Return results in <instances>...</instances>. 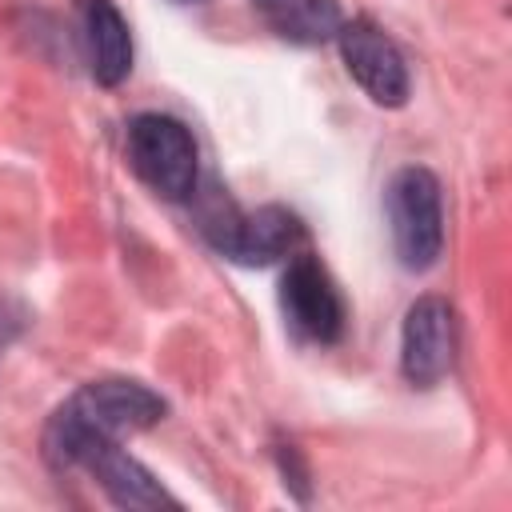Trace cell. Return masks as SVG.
Here are the masks:
<instances>
[{
    "label": "cell",
    "mask_w": 512,
    "mask_h": 512,
    "mask_svg": "<svg viewBox=\"0 0 512 512\" xmlns=\"http://www.w3.org/2000/svg\"><path fill=\"white\" fill-rule=\"evenodd\" d=\"M168 400L140 380H92L76 388L44 424V456L52 468H80L96 448L160 424Z\"/></svg>",
    "instance_id": "obj_1"
},
{
    "label": "cell",
    "mask_w": 512,
    "mask_h": 512,
    "mask_svg": "<svg viewBox=\"0 0 512 512\" xmlns=\"http://www.w3.org/2000/svg\"><path fill=\"white\" fill-rule=\"evenodd\" d=\"M200 232L208 236V244L220 256H228L236 264H248V268L288 260L304 244L300 216L280 208V204H264L256 212H244L232 200H212L200 212Z\"/></svg>",
    "instance_id": "obj_2"
},
{
    "label": "cell",
    "mask_w": 512,
    "mask_h": 512,
    "mask_svg": "<svg viewBox=\"0 0 512 512\" xmlns=\"http://www.w3.org/2000/svg\"><path fill=\"white\" fill-rule=\"evenodd\" d=\"M384 204H388V228H392V248H396L400 268L428 272L444 252L440 180L428 168L408 164L388 180Z\"/></svg>",
    "instance_id": "obj_3"
},
{
    "label": "cell",
    "mask_w": 512,
    "mask_h": 512,
    "mask_svg": "<svg viewBox=\"0 0 512 512\" xmlns=\"http://www.w3.org/2000/svg\"><path fill=\"white\" fill-rule=\"evenodd\" d=\"M128 164L164 200H188L200 180L192 132L164 112H140L128 120Z\"/></svg>",
    "instance_id": "obj_4"
},
{
    "label": "cell",
    "mask_w": 512,
    "mask_h": 512,
    "mask_svg": "<svg viewBox=\"0 0 512 512\" xmlns=\"http://www.w3.org/2000/svg\"><path fill=\"white\" fill-rule=\"evenodd\" d=\"M280 308L300 340L336 344L344 336V296L316 256H288V268L280 276Z\"/></svg>",
    "instance_id": "obj_5"
},
{
    "label": "cell",
    "mask_w": 512,
    "mask_h": 512,
    "mask_svg": "<svg viewBox=\"0 0 512 512\" xmlns=\"http://www.w3.org/2000/svg\"><path fill=\"white\" fill-rule=\"evenodd\" d=\"M336 44L348 76L364 88L372 104L400 108L408 100V64H404V52L392 44V36H384V28H376L368 16H356L340 24Z\"/></svg>",
    "instance_id": "obj_6"
},
{
    "label": "cell",
    "mask_w": 512,
    "mask_h": 512,
    "mask_svg": "<svg viewBox=\"0 0 512 512\" xmlns=\"http://www.w3.org/2000/svg\"><path fill=\"white\" fill-rule=\"evenodd\" d=\"M456 360V312L444 296H420L404 312L400 328V372L416 388H432L452 372Z\"/></svg>",
    "instance_id": "obj_7"
},
{
    "label": "cell",
    "mask_w": 512,
    "mask_h": 512,
    "mask_svg": "<svg viewBox=\"0 0 512 512\" xmlns=\"http://www.w3.org/2000/svg\"><path fill=\"white\" fill-rule=\"evenodd\" d=\"M88 72L96 84L116 88L132 72V32L112 0H76Z\"/></svg>",
    "instance_id": "obj_8"
},
{
    "label": "cell",
    "mask_w": 512,
    "mask_h": 512,
    "mask_svg": "<svg viewBox=\"0 0 512 512\" xmlns=\"http://www.w3.org/2000/svg\"><path fill=\"white\" fill-rule=\"evenodd\" d=\"M100 488H104V496L116 504V508H180V500L136 460V456H128L120 444H104V448H96L84 464H80Z\"/></svg>",
    "instance_id": "obj_9"
},
{
    "label": "cell",
    "mask_w": 512,
    "mask_h": 512,
    "mask_svg": "<svg viewBox=\"0 0 512 512\" xmlns=\"http://www.w3.org/2000/svg\"><path fill=\"white\" fill-rule=\"evenodd\" d=\"M252 12L288 44L312 48L336 40L344 16L336 0H252Z\"/></svg>",
    "instance_id": "obj_10"
},
{
    "label": "cell",
    "mask_w": 512,
    "mask_h": 512,
    "mask_svg": "<svg viewBox=\"0 0 512 512\" xmlns=\"http://www.w3.org/2000/svg\"><path fill=\"white\" fill-rule=\"evenodd\" d=\"M172 4H200V0H172Z\"/></svg>",
    "instance_id": "obj_11"
}]
</instances>
